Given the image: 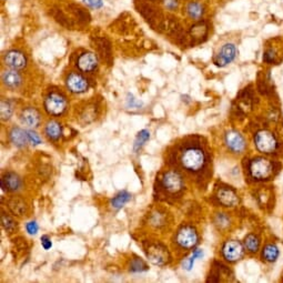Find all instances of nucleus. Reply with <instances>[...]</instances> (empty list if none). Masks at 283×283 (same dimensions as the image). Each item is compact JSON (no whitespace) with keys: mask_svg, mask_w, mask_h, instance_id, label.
I'll return each instance as SVG.
<instances>
[{"mask_svg":"<svg viewBox=\"0 0 283 283\" xmlns=\"http://www.w3.org/2000/svg\"><path fill=\"white\" fill-rule=\"evenodd\" d=\"M181 164L189 171H199L205 165V154L200 148H188L181 154Z\"/></svg>","mask_w":283,"mask_h":283,"instance_id":"1","label":"nucleus"},{"mask_svg":"<svg viewBox=\"0 0 283 283\" xmlns=\"http://www.w3.org/2000/svg\"><path fill=\"white\" fill-rule=\"evenodd\" d=\"M255 144L258 151L264 154H271L277 151L279 141L277 137L269 130H260L255 136Z\"/></svg>","mask_w":283,"mask_h":283,"instance_id":"2","label":"nucleus"},{"mask_svg":"<svg viewBox=\"0 0 283 283\" xmlns=\"http://www.w3.org/2000/svg\"><path fill=\"white\" fill-rule=\"evenodd\" d=\"M249 172L255 180H267L273 174V165L267 158H255L249 166Z\"/></svg>","mask_w":283,"mask_h":283,"instance_id":"3","label":"nucleus"},{"mask_svg":"<svg viewBox=\"0 0 283 283\" xmlns=\"http://www.w3.org/2000/svg\"><path fill=\"white\" fill-rule=\"evenodd\" d=\"M67 101L61 94L57 92L50 93L45 100V108L48 111L50 114L59 115L63 113V111L66 110Z\"/></svg>","mask_w":283,"mask_h":283,"instance_id":"4","label":"nucleus"},{"mask_svg":"<svg viewBox=\"0 0 283 283\" xmlns=\"http://www.w3.org/2000/svg\"><path fill=\"white\" fill-rule=\"evenodd\" d=\"M238 55L237 47L232 42H228V44H225L221 47V49L219 50V53L214 60V63L218 67H226L228 66L229 63H231L235 59Z\"/></svg>","mask_w":283,"mask_h":283,"instance_id":"5","label":"nucleus"},{"mask_svg":"<svg viewBox=\"0 0 283 283\" xmlns=\"http://www.w3.org/2000/svg\"><path fill=\"white\" fill-rule=\"evenodd\" d=\"M222 255L229 262H235L243 256L244 247L237 240H230V241H226L222 248Z\"/></svg>","mask_w":283,"mask_h":283,"instance_id":"6","label":"nucleus"},{"mask_svg":"<svg viewBox=\"0 0 283 283\" xmlns=\"http://www.w3.org/2000/svg\"><path fill=\"white\" fill-rule=\"evenodd\" d=\"M225 142L230 151L234 153H242L247 148V142L244 137L235 130H230L226 132Z\"/></svg>","mask_w":283,"mask_h":283,"instance_id":"7","label":"nucleus"},{"mask_svg":"<svg viewBox=\"0 0 283 283\" xmlns=\"http://www.w3.org/2000/svg\"><path fill=\"white\" fill-rule=\"evenodd\" d=\"M199 241V237L197 231L192 226H184L178 232L177 242L182 248H194Z\"/></svg>","mask_w":283,"mask_h":283,"instance_id":"8","label":"nucleus"},{"mask_svg":"<svg viewBox=\"0 0 283 283\" xmlns=\"http://www.w3.org/2000/svg\"><path fill=\"white\" fill-rule=\"evenodd\" d=\"M162 186L171 194H177V192L181 191L183 188L182 177L175 171H168L162 178Z\"/></svg>","mask_w":283,"mask_h":283,"instance_id":"9","label":"nucleus"},{"mask_svg":"<svg viewBox=\"0 0 283 283\" xmlns=\"http://www.w3.org/2000/svg\"><path fill=\"white\" fill-rule=\"evenodd\" d=\"M67 87L71 92L83 93L87 91L89 87L88 81L79 74H70L67 78Z\"/></svg>","mask_w":283,"mask_h":283,"instance_id":"10","label":"nucleus"},{"mask_svg":"<svg viewBox=\"0 0 283 283\" xmlns=\"http://www.w3.org/2000/svg\"><path fill=\"white\" fill-rule=\"evenodd\" d=\"M5 62L8 67L11 68V69L19 70L23 69V68H25L26 65H27V59H26L25 55L23 53H20V51L12 50L6 55Z\"/></svg>","mask_w":283,"mask_h":283,"instance_id":"11","label":"nucleus"},{"mask_svg":"<svg viewBox=\"0 0 283 283\" xmlns=\"http://www.w3.org/2000/svg\"><path fill=\"white\" fill-rule=\"evenodd\" d=\"M217 198L219 202L225 207H235L239 203L238 195L230 188H220L218 190Z\"/></svg>","mask_w":283,"mask_h":283,"instance_id":"12","label":"nucleus"},{"mask_svg":"<svg viewBox=\"0 0 283 283\" xmlns=\"http://www.w3.org/2000/svg\"><path fill=\"white\" fill-rule=\"evenodd\" d=\"M97 65H98V59L96 57V55H93L92 53L83 54L78 58V61H77V66L79 67V69L85 72H90L94 70Z\"/></svg>","mask_w":283,"mask_h":283,"instance_id":"13","label":"nucleus"},{"mask_svg":"<svg viewBox=\"0 0 283 283\" xmlns=\"http://www.w3.org/2000/svg\"><path fill=\"white\" fill-rule=\"evenodd\" d=\"M21 121L30 128H36L40 123V114L35 108H27L21 113Z\"/></svg>","mask_w":283,"mask_h":283,"instance_id":"14","label":"nucleus"},{"mask_svg":"<svg viewBox=\"0 0 283 283\" xmlns=\"http://www.w3.org/2000/svg\"><path fill=\"white\" fill-rule=\"evenodd\" d=\"M1 187L8 191H18L21 188V180L16 173H6L1 179Z\"/></svg>","mask_w":283,"mask_h":283,"instance_id":"15","label":"nucleus"},{"mask_svg":"<svg viewBox=\"0 0 283 283\" xmlns=\"http://www.w3.org/2000/svg\"><path fill=\"white\" fill-rule=\"evenodd\" d=\"M10 140L16 147L24 148L29 142L27 131L21 129V128H12L10 131Z\"/></svg>","mask_w":283,"mask_h":283,"instance_id":"16","label":"nucleus"},{"mask_svg":"<svg viewBox=\"0 0 283 283\" xmlns=\"http://www.w3.org/2000/svg\"><path fill=\"white\" fill-rule=\"evenodd\" d=\"M280 256V249L274 243H269L263 248L262 250V258L264 261L269 263H273Z\"/></svg>","mask_w":283,"mask_h":283,"instance_id":"17","label":"nucleus"},{"mask_svg":"<svg viewBox=\"0 0 283 283\" xmlns=\"http://www.w3.org/2000/svg\"><path fill=\"white\" fill-rule=\"evenodd\" d=\"M2 81L7 87L18 88L21 84V76L15 69L10 71H5L2 75Z\"/></svg>","mask_w":283,"mask_h":283,"instance_id":"18","label":"nucleus"},{"mask_svg":"<svg viewBox=\"0 0 283 283\" xmlns=\"http://www.w3.org/2000/svg\"><path fill=\"white\" fill-rule=\"evenodd\" d=\"M148 255L150 260L152 261L154 264H164L166 262V249L165 248H159V247H154L151 250L148 252Z\"/></svg>","mask_w":283,"mask_h":283,"instance_id":"19","label":"nucleus"},{"mask_svg":"<svg viewBox=\"0 0 283 283\" xmlns=\"http://www.w3.org/2000/svg\"><path fill=\"white\" fill-rule=\"evenodd\" d=\"M62 134V128L57 121H50L46 126V135L51 140H58Z\"/></svg>","mask_w":283,"mask_h":283,"instance_id":"20","label":"nucleus"},{"mask_svg":"<svg viewBox=\"0 0 283 283\" xmlns=\"http://www.w3.org/2000/svg\"><path fill=\"white\" fill-rule=\"evenodd\" d=\"M244 248L251 254H255L260 249V240L255 234H248L244 238Z\"/></svg>","mask_w":283,"mask_h":283,"instance_id":"21","label":"nucleus"},{"mask_svg":"<svg viewBox=\"0 0 283 283\" xmlns=\"http://www.w3.org/2000/svg\"><path fill=\"white\" fill-rule=\"evenodd\" d=\"M130 200H131V195L129 194V192L122 191L115 196L113 200H111V207H113V209H120V208H122L127 202H129Z\"/></svg>","mask_w":283,"mask_h":283,"instance_id":"22","label":"nucleus"},{"mask_svg":"<svg viewBox=\"0 0 283 283\" xmlns=\"http://www.w3.org/2000/svg\"><path fill=\"white\" fill-rule=\"evenodd\" d=\"M9 209L11 210L12 213H15L16 216H23L26 212V203L23 199L20 198H12L9 201Z\"/></svg>","mask_w":283,"mask_h":283,"instance_id":"23","label":"nucleus"},{"mask_svg":"<svg viewBox=\"0 0 283 283\" xmlns=\"http://www.w3.org/2000/svg\"><path fill=\"white\" fill-rule=\"evenodd\" d=\"M187 11L192 19L198 20L203 15V7L199 2H190L187 8Z\"/></svg>","mask_w":283,"mask_h":283,"instance_id":"24","label":"nucleus"},{"mask_svg":"<svg viewBox=\"0 0 283 283\" xmlns=\"http://www.w3.org/2000/svg\"><path fill=\"white\" fill-rule=\"evenodd\" d=\"M149 139H150V132L148 130H141L135 140V143H134L135 151L136 152L139 151V150L142 148V145L147 142Z\"/></svg>","mask_w":283,"mask_h":283,"instance_id":"25","label":"nucleus"},{"mask_svg":"<svg viewBox=\"0 0 283 283\" xmlns=\"http://www.w3.org/2000/svg\"><path fill=\"white\" fill-rule=\"evenodd\" d=\"M203 256V252L201 250H196L190 258H188L186 261L183 262V267L186 268L187 270H191V268L194 267V263H195V260L196 259H199V258H202Z\"/></svg>","mask_w":283,"mask_h":283,"instance_id":"26","label":"nucleus"},{"mask_svg":"<svg viewBox=\"0 0 283 283\" xmlns=\"http://www.w3.org/2000/svg\"><path fill=\"white\" fill-rule=\"evenodd\" d=\"M0 110H1V119L8 120L12 114V105L9 101L1 100V109Z\"/></svg>","mask_w":283,"mask_h":283,"instance_id":"27","label":"nucleus"},{"mask_svg":"<svg viewBox=\"0 0 283 283\" xmlns=\"http://www.w3.org/2000/svg\"><path fill=\"white\" fill-rule=\"evenodd\" d=\"M147 265L140 259H135L130 264V270L132 272H142L147 270Z\"/></svg>","mask_w":283,"mask_h":283,"instance_id":"28","label":"nucleus"},{"mask_svg":"<svg viewBox=\"0 0 283 283\" xmlns=\"http://www.w3.org/2000/svg\"><path fill=\"white\" fill-rule=\"evenodd\" d=\"M1 222H2L3 228H5L7 231H9V232H11V231L16 228L15 221L5 213H2V216H1Z\"/></svg>","mask_w":283,"mask_h":283,"instance_id":"29","label":"nucleus"},{"mask_svg":"<svg viewBox=\"0 0 283 283\" xmlns=\"http://www.w3.org/2000/svg\"><path fill=\"white\" fill-rule=\"evenodd\" d=\"M27 135H28L29 142L31 143V144L37 145V144L41 143V139H40V137H39V135L37 134V132L32 131V130H28V131H27Z\"/></svg>","mask_w":283,"mask_h":283,"instance_id":"30","label":"nucleus"},{"mask_svg":"<svg viewBox=\"0 0 283 283\" xmlns=\"http://www.w3.org/2000/svg\"><path fill=\"white\" fill-rule=\"evenodd\" d=\"M26 229H27L29 234H36L38 230H39V226H38L36 221H30L28 222L27 226H26Z\"/></svg>","mask_w":283,"mask_h":283,"instance_id":"31","label":"nucleus"},{"mask_svg":"<svg viewBox=\"0 0 283 283\" xmlns=\"http://www.w3.org/2000/svg\"><path fill=\"white\" fill-rule=\"evenodd\" d=\"M88 6L92 8H101L102 7V0H84Z\"/></svg>","mask_w":283,"mask_h":283,"instance_id":"32","label":"nucleus"},{"mask_svg":"<svg viewBox=\"0 0 283 283\" xmlns=\"http://www.w3.org/2000/svg\"><path fill=\"white\" fill-rule=\"evenodd\" d=\"M41 244L42 247L45 248V250H49V249L53 247V242H51V240L47 237V235H44V237L41 238Z\"/></svg>","mask_w":283,"mask_h":283,"instance_id":"33","label":"nucleus"},{"mask_svg":"<svg viewBox=\"0 0 283 283\" xmlns=\"http://www.w3.org/2000/svg\"><path fill=\"white\" fill-rule=\"evenodd\" d=\"M129 97V99H128V106L129 107H131V108H135V107H139L141 104H139V102H136V100H135V98L132 97V96H128Z\"/></svg>","mask_w":283,"mask_h":283,"instance_id":"34","label":"nucleus"}]
</instances>
